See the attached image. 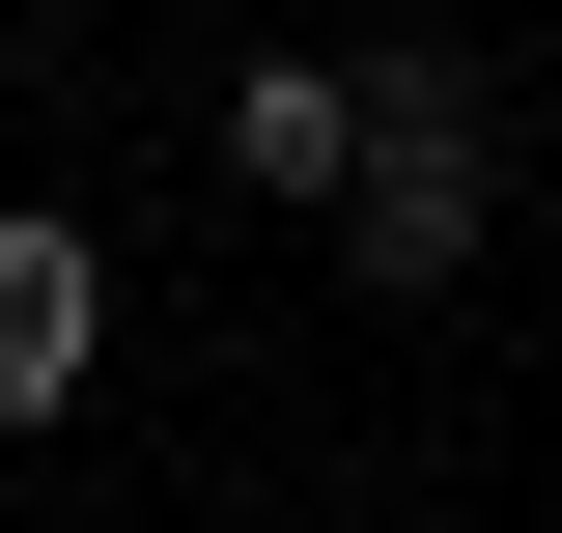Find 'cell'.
<instances>
[{"label":"cell","mask_w":562,"mask_h":533,"mask_svg":"<svg viewBox=\"0 0 562 533\" xmlns=\"http://www.w3.org/2000/svg\"><path fill=\"white\" fill-rule=\"evenodd\" d=\"M338 169H366V57H254L225 84V197L254 225H338Z\"/></svg>","instance_id":"3"},{"label":"cell","mask_w":562,"mask_h":533,"mask_svg":"<svg viewBox=\"0 0 562 533\" xmlns=\"http://www.w3.org/2000/svg\"><path fill=\"white\" fill-rule=\"evenodd\" d=\"M113 394V253L57 197H0V421H85Z\"/></svg>","instance_id":"2"},{"label":"cell","mask_w":562,"mask_h":533,"mask_svg":"<svg viewBox=\"0 0 562 533\" xmlns=\"http://www.w3.org/2000/svg\"><path fill=\"white\" fill-rule=\"evenodd\" d=\"M479 225H506V113H479V57H366V169H338V253L394 281H479Z\"/></svg>","instance_id":"1"}]
</instances>
